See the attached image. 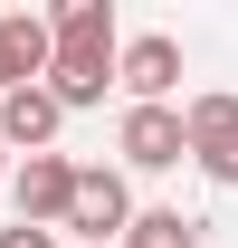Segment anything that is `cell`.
<instances>
[{
  "label": "cell",
  "mask_w": 238,
  "mask_h": 248,
  "mask_svg": "<svg viewBox=\"0 0 238 248\" xmlns=\"http://www.w3.org/2000/svg\"><path fill=\"white\" fill-rule=\"evenodd\" d=\"M115 86L134 95V105H172V86H181V38H172V29H143V38H124V58H115Z\"/></svg>",
  "instance_id": "cell-6"
},
{
  "label": "cell",
  "mask_w": 238,
  "mask_h": 248,
  "mask_svg": "<svg viewBox=\"0 0 238 248\" xmlns=\"http://www.w3.org/2000/svg\"><path fill=\"white\" fill-rule=\"evenodd\" d=\"M124 248H200V219H181V210H134Z\"/></svg>",
  "instance_id": "cell-8"
},
{
  "label": "cell",
  "mask_w": 238,
  "mask_h": 248,
  "mask_svg": "<svg viewBox=\"0 0 238 248\" xmlns=\"http://www.w3.org/2000/svg\"><path fill=\"white\" fill-rule=\"evenodd\" d=\"M0 248H58V229H29V219H10V229H0Z\"/></svg>",
  "instance_id": "cell-9"
},
{
  "label": "cell",
  "mask_w": 238,
  "mask_h": 248,
  "mask_svg": "<svg viewBox=\"0 0 238 248\" xmlns=\"http://www.w3.org/2000/svg\"><path fill=\"white\" fill-rule=\"evenodd\" d=\"M115 153L134 162V172H172V162H191V124H181V105H124Z\"/></svg>",
  "instance_id": "cell-2"
},
{
  "label": "cell",
  "mask_w": 238,
  "mask_h": 248,
  "mask_svg": "<svg viewBox=\"0 0 238 248\" xmlns=\"http://www.w3.org/2000/svg\"><path fill=\"white\" fill-rule=\"evenodd\" d=\"M10 172H19V162H10V143H0V182H10Z\"/></svg>",
  "instance_id": "cell-10"
},
{
  "label": "cell",
  "mask_w": 238,
  "mask_h": 248,
  "mask_svg": "<svg viewBox=\"0 0 238 248\" xmlns=\"http://www.w3.org/2000/svg\"><path fill=\"white\" fill-rule=\"evenodd\" d=\"M48 67H58V29L38 10H0V95L48 86Z\"/></svg>",
  "instance_id": "cell-5"
},
{
  "label": "cell",
  "mask_w": 238,
  "mask_h": 248,
  "mask_svg": "<svg viewBox=\"0 0 238 248\" xmlns=\"http://www.w3.org/2000/svg\"><path fill=\"white\" fill-rule=\"evenodd\" d=\"M10 201H19V219H29V229H67L76 162H67V153H19V172H10Z\"/></svg>",
  "instance_id": "cell-4"
},
{
  "label": "cell",
  "mask_w": 238,
  "mask_h": 248,
  "mask_svg": "<svg viewBox=\"0 0 238 248\" xmlns=\"http://www.w3.org/2000/svg\"><path fill=\"white\" fill-rule=\"evenodd\" d=\"M181 124H191V162H200L219 191H238V95H191L181 105Z\"/></svg>",
  "instance_id": "cell-3"
},
{
  "label": "cell",
  "mask_w": 238,
  "mask_h": 248,
  "mask_svg": "<svg viewBox=\"0 0 238 248\" xmlns=\"http://www.w3.org/2000/svg\"><path fill=\"white\" fill-rule=\"evenodd\" d=\"M67 229H76L86 248H124V229H134V191H124V172H105V162H76Z\"/></svg>",
  "instance_id": "cell-1"
},
{
  "label": "cell",
  "mask_w": 238,
  "mask_h": 248,
  "mask_svg": "<svg viewBox=\"0 0 238 248\" xmlns=\"http://www.w3.org/2000/svg\"><path fill=\"white\" fill-rule=\"evenodd\" d=\"M58 124H67V105H58L48 86L0 95V143H10V153H58Z\"/></svg>",
  "instance_id": "cell-7"
}]
</instances>
